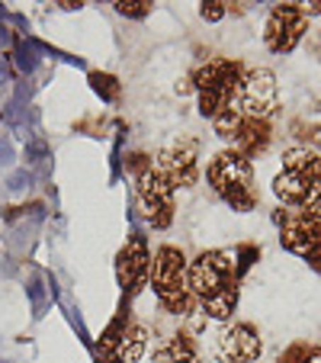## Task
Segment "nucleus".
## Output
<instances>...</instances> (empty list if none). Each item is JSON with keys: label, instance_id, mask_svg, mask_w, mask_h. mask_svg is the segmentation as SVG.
<instances>
[{"label": "nucleus", "instance_id": "c85d7f7f", "mask_svg": "<svg viewBox=\"0 0 321 363\" xmlns=\"http://www.w3.org/2000/svg\"><path fill=\"white\" fill-rule=\"evenodd\" d=\"M13 42H16V35L10 33V29L4 26V23H0V48H10V45H13Z\"/></svg>", "mask_w": 321, "mask_h": 363}, {"label": "nucleus", "instance_id": "c756f323", "mask_svg": "<svg viewBox=\"0 0 321 363\" xmlns=\"http://www.w3.org/2000/svg\"><path fill=\"white\" fill-rule=\"evenodd\" d=\"M0 84H10V68H7V62H0Z\"/></svg>", "mask_w": 321, "mask_h": 363}, {"label": "nucleus", "instance_id": "a878e982", "mask_svg": "<svg viewBox=\"0 0 321 363\" xmlns=\"http://www.w3.org/2000/svg\"><path fill=\"white\" fill-rule=\"evenodd\" d=\"M125 164H129V171H135V174H145L148 167H154V164H151V158L145 155V151H132L129 158H125Z\"/></svg>", "mask_w": 321, "mask_h": 363}, {"label": "nucleus", "instance_id": "4468645a", "mask_svg": "<svg viewBox=\"0 0 321 363\" xmlns=\"http://www.w3.org/2000/svg\"><path fill=\"white\" fill-rule=\"evenodd\" d=\"M154 363H203V360H199V350L190 337L174 335V337H167V341L157 344Z\"/></svg>", "mask_w": 321, "mask_h": 363}, {"label": "nucleus", "instance_id": "cd10ccee", "mask_svg": "<svg viewBox=\"0 0 321 363\" xmlns=\"http://www.w3.org/2000/svg\"><path fill=\"white\" fill-rule=\"evenodd\" d=\"M23 213H26V206H23V209H7V222H16V216H23ZM42 216H45V206H42V203H33V219L39 222Z\"/></svg>", "mask_w": 321, "mask_h": 363}, {"label": "nucleus", "instance_id": "7c9ffc66", "mask_svg": "<svg viewBox=\"0 0 321 363\" xmlns=\"http://www.w3.org/2000/svg\"><path fill=\"white\" fill-rule=\"evenodd\" d=\"M4 13H7V10H4V4H0V16H4Z\"/></svg>", "mask_w": 321, "mask_h": 363}, {"label": "nucleus", "instance_id": "423d86ee", "mask_svg": "<svg viewBox=\"0 0 321 363\" xmlns=\"http://www.w3.org/2000/svg\"><path fill=\"white\" fill-rule=\"evenodd\" d=\"M276 106H280L276 77L266 68H244L232 110L241 113V116H247V119H270Z\"/></svg>", "mask_w": 321, "mask_h": 363}, {"label": "nucleus", "instance_id": "0eeeda50", "mask_svg": "<svg viewBox=\"0 0 321 363\" xmlns=\"http://www.w3.org/2000/svg\"><path fill=\"white\" fill-rule=\"evenodd\" d=\"M274 222L280 225V245L308 261L315 274H321V222L289 213V209H276Z\"/></svg>", "mask_w": 321, "mask_h": 363}, {"label": "nucleus", "instance_id": "6ab92c4d", "mask_svg": "<svg viewBox=\"0 0 321 363\" xmlns=\"http://www.w3.org/2000/svg\"><path fill=\"white\" fill-rule=\"evenodd\" d=\"M318 350L321 347H312V344H289V347L276 357V363H312V357L318 354Z\"/></svg>", "mask_w": 321, "mask_h": 363}, {"label": "nucleus", "instance_id": "9b49d317", "mask_svg": "<svg viewBox=\"0 0 321 363\" xmlns=\"http://www.w3.org/2000/svg\"><path fill=\"white\" fill-rule=\"evenodd\" d=\"M212 350L219 363H254L260 357V335L247 322H232L215 335Z\"/></svg>", "mask_w": 321, "mask_h": 363}, {"label": "nucleus", "instance_id": "bb28decb", "mask_svg": "<svg viewBox=\"0 0 321 363\" xmlns=\"http://www.w3.org/2000/svg\"><path fill=\"white\" fill-rule=\"evenodd\" d=\"M16 161V151L10 138H0V167H10Z\"/></svg>", "mask_w": 321, "mask_h": 363}, {"label": "nucleus", "instance_id": "ddd939ff", "mask_svg": "<svg viewBox=\"0 0 321 363\" xmlns=\"http://www.w3.org/2000/svg\"><path fill=\"white\" fill-rule=\"evenodd\" d=\"M154 171L171 186H193L196 184V145L193 142H174L157 155Z\"/></svg>", "mask_w": 321, "mask_h": 363}, {"label": "nucleus", "instance_id": "5701e85b", "mask_svg": "<svg viewBox=\"0 0 321 363\" xmlns=\"http://www.w3.org/2000/svg\"><path fill=\"white\" fill-rule=\"evenodd\" d=\"M45 158H48V145H45V138L33 135V138L26 142V161H29V164H42Z\"/></svg>", "mask_w": 321, "mask_h": 363}, {"label": "nucleus", "instance_id": "a211bd4d", "mask_svg": "<svg viewBox=\"0 0 321 363\" xmlns=\"http://www.w3.org/2000/svg\"><path fill=\"white\" fill-rule=\"evenodd\" d=\"M26 293H29V302H33V318H42L45 315V280L39 274L29 277Z\"/></svg>", "mask_w": 321, "mask_h": 363}, {"label": "nucleus", "instance_id": "9d476101", "mask_svg": "<svg viewBox=\"0 0 321 363\" xmlns=\"http://www.w3.org/2000/svg\"><path fill=\"white\" fill-rule=\"evenodd\" d=\"M138 203L151 228H167L174 222V186L154 167L138 174Z\"/></svg>", "mask_w": 321, "mask_h": 363}, {"label": "nucleus", "instance_id": "393cba45", "mask_svg": "<svg viewBox=\"0 0 321 363\" xmlns=\"http://www.w3.org/2000/svg\"><path fill=\"white\" fill-rule=\"evenodd\" d=\"M203 20H209V23H215V20H222V16L228 13V4H222V0H205L203 4Z\"/></svg>", "mask_w": 321, "mask_h": 363}, {"label": "nucleus", "instance_id": "aec40b11", "mask_svg": "<svg viewBox=\"0 0 321 363\" xmlns=\"http://www.w3.org/2000/svg\"><path fill=\"white\" fill-rule=\"evenodd\" d=\"M232 254H235V270H238V277H244L247 270L257 264L260 247H257V245H241L238 251H232Z\"/></svg>", "mask_w": 321, "mask_h": 363}, {"label": "nucleus", "instance_id": "b1692460", "mask_svg": "<svg viewBox=\"0 0 321 363\" xmlns=\"http://www.w3.org/2000/svg\"><path fill=\"white\" fill-rule=\"evenodd\" d=\"M33 184H35V174L26 171V167H23V171H13L7 177V190L10 193H23V190H29Z\"/></svg>", "mask_w": 321, "mask_h": 363}, {"label": "nucleus", "instance_id": "4be33fe9", "mask_svg": "<svg viewBox=\"0 0 321 363\" xmlns=\"http://www.w3.org/2000/svg\"><path fill=\"white\" fill-rule=\"evenodd\" d=\"M295 138H302L305 145H315L321 148V123H293Z\"/></svg>", "mask_w": 321, "mask_h": 363}, {"label": "nucleus", "instance_id": "1a4fd4ad", "mask_svg": "<svg viewBox=\"0 0 321 363\" xmlns=\"http://www.w3.org/2000/svg\"><path fill=\"white\" fill-rule=\"evenodd\" d=\"M215 132H219L222 138H228V142L235 145V151L244 155L247 161L270 145V119H247L235 110L222 113V116L215 119Z\"/></svg>", "mask_w": 321, "mask_h": 363}, {"label": "nucleus", "instance_id": "f03ea898", "mask_svg": "<svg viewBox=\"0 0 321 363\" xmlns=\"http://www.w3.org/2000/svg\"><path fill=\"white\" fill-rule=\"evenodd\" d=\"M274 193L289 213L321 222V158L308 148L283 155V171L274 180Z\"/></svg>", "mask_w": 321, "mask_h": 363}, {"label": "nucleus", "instance_id": "2eb2a0df", "mask_svg": "<svg viewBox=\"0 0 321 363\" xmlns=\"http://www.w3.org/2000/svg\"><path fill=\"white\" fill-rule=\"evenodd\" d=\"M145 347H148V331H145L142 325H125V331H123V337H119L113 357L123 360V363H135V360H142Z\"/></svg>", "mask_w": 321, "mask_h": 363}, {"label": "nucleus", "instance_id": "dca6fc26", "mask_svg": "<svg viewBox=\"0 0 321 363\" xmlns=\"http://www.w3.org/2000/svg\"><path fill=\"white\" fill-rule=\"evenodd\" d=\"M13 65L23 71V74H35L42 65V48L35 39H16L13 42Z\"/></svg>", "mask_w": 321, "mask_h": 363}, {"label": "nucleus", "instance_id": "f8f14e48", "mask_svg": "<svg viewBox=\"0 0 321 363\" xmlns=\"http://www.w3.org/2000/svg\"><path fill=\"white\" fill-rule=\"evenodd\" d=\"M116 277H119V286H123L125 296H135L138 289L148 283V277H151V254H148V241H145L138 232L132 235L129 245L119 251Z\"/></svg>", "mask_w": 321, "mask_h": 363}, {"label": "nucleus", "instance_id": "6e6552de", "mask_svg": "<svg viewBox=\"0 0 321 363\" xmlns=\"http://www.w3.org/2000/svg\"><path fill=\"white\" fill-rule=\"evenodd\" d=\"M305 29H308L305 7H299V4H276V7L270 10V16H266L264 42L274 55H289L302 42Z\"/></svg>", "mask_w": 321, "mask_h": 363}, {"label": "nucleus", "instance_id": "2f4dec72", "mask_svg": "<svg viewBox=\"0 0 321 363\" xmlns=\"http://www.w3.org/2000/svg\"><path fill=\"white\" fill-rule=\"evenodd\" d=\"M0 363H10V360H0Z\"/></svg>", "mask_w": 321, "mask_h": 363}, {"label": "nucleus", "instance_id": "39448f33", "mask_svg": "<svg viewBox=\"0 0 321 363\" xmlns=\"http://www.w3.org/2000/svg\"><path fill=\"white\" fill-rule=\"evenodd\" d=\"M241 68L238 62H225V58H215V62H205L203 68L193 74L199 90V113L205 119H215L222 113H228L235 106V94H238V84H241Z\"/></svg>", "mask_w": 321, "mask_h": 363}, {"label": "nucleus", "instance_id": "20e7f679", "mask_svg": "<svg viewBox=\"0 0 321 363\" xmlns=\"http://www.w3.org/2000/svg\"><path fill=\"white\" fill-rule=\"evenodd\" d=\"M212 190L219 193L235 213H251L257 206V190H254V167L244 155H238L235 148L215 155L205 171Z\"/></svg>", "mask_w": 321, "mask_h": 363}, {"label": "nucleus", "instance_id": "f3484780", "mask_svg": "<svg viewBox=\"0 0 321 363\" xmlns=\"http://www.w3.org/2000/svg\"><path fill=\"white\" fill-rule=\"evenodd\" d=\"M90 87H94L96 96H103V103H119L123 96V84L116 81L113 74H103V71H90Z\"/></svg>", "mask_w": 321, "mask_h": 363}, {"label": "nucleus", "instance_id": "f257e3e1", "mask_svg": "<svg viewBox=\"0 0 321 363\" xmlns=\"http://www.w3.org/2000/svg\"><path fill=\"white\" fill-rule=\"evenodd\" d=\"M190 280V293L196 306L203 308V315L215 318V322H228L238 308V270H235V254L232 251H205L186 270Z\"/></svg>", "mask_w": 321, "mask_h": 363}, {"label": "nucleus", "instance_id": "412c9836", "mask_svg": "<svg viewBox=\"0 0 321 363\" xmlns=\"http://www.w3.org/2000/svg\"><path fill=\"white\" fill-rule=\"evenodd\" d=\"M116 7V13H123V16H132V20H142V16H148L151 13V0H116L113 4Z\"/></svg>", "mask_w": 321, "mask_h": 363}, {"label": "nucleus", "instance_id": "7ed1b4c3", "mask_svg": "<svg viewBox=\"0 0 321 363\" xmlns=\"http://www.w3.org/2000/svg\"><path fill=\"white\" fill-rule=\"evenodd\" d=\"M186 270H190V264H186L180 247H157L154 267H151V289L171 315H193L196 312V299L190 293Z\"/></svg>", "mask_w": 321, "mask_h": 363}]
</instances>
